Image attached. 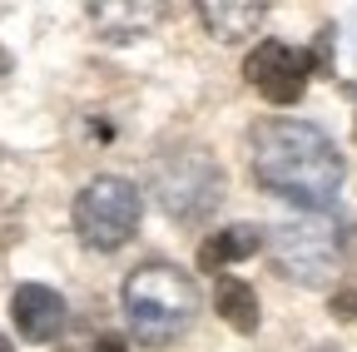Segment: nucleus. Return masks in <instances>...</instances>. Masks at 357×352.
Here are the masks:
<instances>
[{
    "instance_id": "f257e3e1",
    "label": "nucleus",
    "mask_w": 357,
    "mask_h": 352,
    "mask_svg": "<svg viewBox=\"0 0 357 352\" xmlns=\"http://www.w3.org/2000/svg\"><path fill=\"white\" fill-rule=\"evenodd\" d=\"M248 169H253L258 189H268L273 199H288L307 213L333 208V199L347 179V159L328 129L307 124V119H288V114L253 124Z\"/></svg>"
},
{
    "instance_id": "f03ea898",
    "label": "nucleus",
    "mask_w": 357,
    "mask_h": 352,
    "mask_svg": "<svg viewBox=\"0 0 357 352\" xmlns=\"http://www.w3.org/2000/svg\"><path fill=\"white\" fill-rule=\"evenodd\" d=\"M119 298H124V323H129L134 342H144V347L178 342L204 307L194 273H184L178 263H144V268H134L124 278Z\"/></svg>"
},
{
    "instance_id": "7ed1b4c3",
    "label": "nucleus",
    "mask_w": 357,
    "mask_h": 352,
    "mask_svg": "<svg viewBox=\"0 0 357 352\" xmlns=\"http://www.w3.org/2000/svg\"><path fill=\"white\" fill-rule=\"evenodd\" d=\"M352 234L328 213H307L293 224H278L263 238V248L273 253V268L303 288H328L347 263H352Z\"/></svg>"
},
{
    "instance_id": "20e7f679",
    "label": "nucleus",
    "mask_w": 357,
    "mask_h": 352,
    "mask_svg": "<svg viewBox=\"0 0 357 352\" xmlns=\"http://www.w3.org/2000/svg\"><path fill=\"white\" fill-rule=\"evenodd\" d=\"M149 194L174 224L199 229L218 213L223 194H229V179H223V169L204 149L178 144V149H164L149 159Z\"/></svg>"
},
{
    "instance_id": "39448f33",
    "label": "nucleus",
    "mask_w": 357,
    "mask_h": 352,
    "mask_svg": "<svg viewBox=\"0 0 357 352\" xmlns=\"http://www.w3.org/2000/svg\"><path fill=\"white\" fill-rule=\"evenodd\" d=\"M75 234L84 248H100V253H114L134 238L139 229V213H144V194L134 189L119 174H100L89 179L79 194H75Z\"/></svg>"
},
{
    "instance_id": "423d86ee",
    "label": "nucleus",
    "mask_w": 357,
    "mask_h": 352,
    "mask_svg": "<svg viewBox=\"0 0 357 352\" xmlns=\"http://www.w3.org/2000/svg\"><path fill=\"white\" fill-rule=\"evenodd\" d=\"M243 79L253 84V90L268 100V105H278V109H293L303 95H307V55L283 45V40H258V45L248 50L243 60Z\"/></svg>"
},
{
    "instance_id": "0eeeda50",
    "label": "nucleus",
    "mask_w": 357,
    "mask_h": 352,
    "mask_svg": "<svg viewBox=\"0 0 357 352\" xmlns=\"http://www.w3.org/2000/svg\"><path fill=\"white\" fill-rule=\"evenodd\" d=\"M65 318H70L65 298L45 283H20L10 293V323L25 342H55L65 332Z\"/></svg>"
},
{
    "instance_id": "6e6552de",
    "label": "nucleus",
    "mask_w": 357,
    "mask_h": 352,
    "mask_svg": "<svg viewBox=\"0 0 357 352\" xmlns=\"http://www.w3.org/2000/svg\"><path fill=\"white\" fill-rule=\"evenodd\" d=\"M194 15L204 20V30L218 45H243L268 20V6H253V0H204V6H194Z\"/></svg>"
},
{
    "instance_id": "1a4fd4ad",
    "label": "nucleus",
    "mask_w": 357,
    "mask_h": 352,
    "mask_svg": "<svg viewBox=\"0 0 357 352\" xmlns=\"http://www.w3.org/2000/svg\"><path fill=\"white\" fill-rule=\"evenodd\" d=\"M263 238H268V229H258V224H229V229H218L213 238L199 243V268L204 273H223L229 263L253 258L263 248Z\"/></svg>"
},
{
    "instance_id": "9d476101",
    "label": "nucleus",
    "mask_w": 357,
    "mask_h": 352,
    "mask_svg": "<svg viewBox=\"0 0 357 352\" xmlns=\"http://www.w3.org/2000/svg\"><path fill=\"white\" fill-rule=\"evenodd\" d=\"M164 15V6H89V20L100 25L105 40H139L154 20Z\"/></svg>"
},
{
    "instance_id": "9b49d317",
    "label": "nucleus",
    "mask_w": 357,
    "mask_h": 352,
    "mask_svg": "<svg viewBox=\"0 0 357 352\" xmlns=\"http://www.w3.org/2000/svg\"><path fill=\"white\" fill-rule=\"evenodd\" d=\"M218 318L234 332H258V293L243 278H218Z\"/></svg>"
},
{
    "instance_id": "f8f14e48",
    "label": "nucleus",
    "mask_w": 357,
    "mask_h": 352,
    "mask_svg": "<svg viewBox=\"0 0 357 352\" xmlns=\"http://www.w3.org/2000/svg\"><path fill=\"white\" fill-rule=\"evenodd\" d=\"M307 55V75L312 79H333V30H318V40H312V50Z\"/></svg>"
},
{
    "instance_id": "ddd939ff",
    "label": "nucleus",
    "mask_w": 357,
    "mask_h": 352,
    "mask_svg": "<svg viewBox=\"0 0 357 352\" xmlns=\"http://www.w3.org/2000/svg\"><path fill=\"white\" fill-rule=\"evenodd\" d=\"M333 318H357V293L352 288H342V293H333Z\"/></svg>"
},
{
    "instance_id": "4468645a",
    "label": "nucleus",
    "mask_w": 357,
    "mask_h": 352,
    "mask_svg": "<svg viewBox=\"0 0 357 352\" xmlns=\"http://www.w3.org/2000/svg\"><path fill=\"white\" fill-rule=\"evenodd\" d=\"M95 352H129V342H124V337H100Z\"/></svg>"
},
{
    "instance_id": "2eb2a0df",
    "label": "nucleus",
    "mask_w": 357,
    "mask_h": 352,
    "mask_svg": "<svg viewBox=\"0 0 357 352\" xmlns=\"http://www.w3.org/2000/svg\"><path fill=\"white\" fill-rule=\"evenodd\" d=\"M6 70H10V50H6V45H0V75H6Z\"/></svg>"
},
{
    "instance_id": "dca6fc26",
    "label": "nucleus",
    "mask_w": 357,
    "mask_h": 352,
    "mask_svg": "<svg viewBox=\"0 0 357 352\" xmlns=\"http://www.w3.org/2000/svg\"><path fill=\"white\" fill-rule=\"evenodd\" d=\"M0 352H15V347H10V342H6V337H0Z\"/></svg>"
},
{
    "instance_id": "f3484780",
    "label": "nucleus",
    "mask_w": 357,
    "mask_h": 352,
    "mask_svg": "<svg viewBox=\"0 0 357 352\" xmlns=\"http://www.w3.org/2000/svg\"><path fill=\"white\" fill-rule=\"evenodd\" d=\"M312 352H337V347H312Z\"/></svg>"
},
{
    "instance_id": "a211bd4d",
    "label": "nucleus",
    "mask_w": 357,
    "mask_h": 352,
    "mask_svg": "<svg viewBox=\"0 0 357 352\" xmlns=\"http://www.w3.org/2000/svg\"><path fill=\"white\" fill-rule=\"evenodd\" d=\"M352 95H357V90H352Z\"/></svg>"
}]
</instances>
